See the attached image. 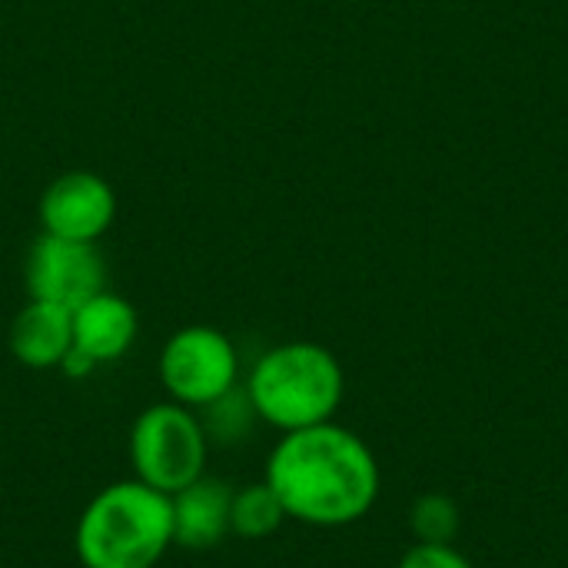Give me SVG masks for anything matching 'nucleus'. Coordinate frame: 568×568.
<instances>
[{"mask_svg": "<svg viewBox=\"0 0 568 568\" xmlns=\"http://www.w3.org/2000/svg\"><path fill=\"white\" fill-rule=\"evenodd\" d=\"M240 356L236 346L213 326H186L170 336L160 356V379L173 403L206 409L236 389Z\"/></svg>", "mask_w": 568, "mask_h": 568, "instance_id": "obj_5", "label": "nucleus"}, {"mask_svg": "<svg viewBox=\"0 0 568 568\" xmlns=\"http://www.w3.org/2000/svg\"><path fill=\"white\" fill-rule=\"evenodd\" d=\"M136 339V310L116 293H97L73 310V349L97 366L120 359Z\"/></svg>", "mask_w": 568, "mask_h": 568, "instance_id": "obj_9", "label": "nucleus"}, {"mask_svg": "<svg viewBox=\"0 0 568 568\" xmlns=\"http://www.w3.org/2000/svg\"><path fill=\"white\" fill-rule=\"evenodd\" d=\"M246 396L256 419L280 433H296L333 423L346 396V376L326 346L283 343L256 359Z\"/></svg>", "mask_w": 568, "mask_h": 568, "instance_id": "obj_3", "label": "nucleus"}, {"mask_svg": "<svg viewBox=\"0 0 568 568\" xmlns=\"http://www.w3.org/2000/svg\"><path fill=\"white\" fill-rule=\"evenodd\" d=\"M113 190L93 173H67L53 180L40 200V223L50 236L93 243L113 223Z\"/></svg>", "mask_w": 568, "mask_h": 568, "instance_id": "obj_7", "label": "nucleus"}, {"mask_svg": "<svg viewBox=\"0 0 568 568\" xmlns=\"http://www.w3.org/2000/svg\"><path fill=\"white\" fill-rule=\"evenodd\" d=\"M210 436L200 416L180 403H156L130 429V463L136 479L173 496L206 476Z\"/></svg>", "mask_w": 568, "mask_h": 568, "instance_id": "obj_4", "label": "nucleus"}, {"mask_svg": "<svg viewBox=\"0 0 568 568\" xmlns=\"http://www.w3.org/2000/svg\"><path fill=\"white\" fill-rule=\"evenodd\" d=\"M396 568H476L456 546H426L416 542L413 549L403 552Z\"/></svg>", "mask_w": 568, "mask_h": 568, "instance_id": "obj_13", "label": "nucleus"}, {"mask_svg": "<svg viewBox=\"0 0 568 568\" xmlns=\"http://www.w3.org/2000/svg\"><path fill=\"white\" fill-rule=\"evenodd\" d=\"M73 346V310L30 300L10 326V353L30 369H53Z\"/></svg>", "mask_w": 568, "mask_h": 568, "instance_id": "obj_10", "label": "nucleus"}, {"mask_svg": "<svg viewBox=\"0 0 568 568\" xmlns=\"http://www.w3.org/2000/svg\"><path fill=\"white\" fill-rule=\"evenodd\" d=\"M409 529H413L416 542L453 546L463 529V513H459L456 499H449L446 493H426L409 509Z\"/></svg>", "mask_w": 568, "mask_h": 568, "instance_id": "obj_12", "label": "nucleus"}, {"mask_svg": "<svg viewBox=\"0 0 568 568\" xmlns=\"http://www.w3.org/2000/svg\"><path fill=\"white\" fill-rule=\"evenodd\" d=\"M170 546V496L140 479L97 493L77 523V556L87 568H153Z\"/></svg>", "mask_w": 568, "mask_h": 568, "instance_id": "obj_2", "label": "nucleus"}, {"mask_svg": "<svg viewBox=\"0 0 568 568\" xmlns=\"http://www.w3.org/2000/svg\"><path fill=\"white\" fill-rule=\"evenodd\" d=\"M286 523V509L280 496L270 489V483H250L243 489H233L230 506V532L240 539H266Z\"/></svg>", "mask_w": 568, "mask_h": 568, "instance_id": "obj_11", "label": "nucleus"}, {"mask_svg": "<svg viewBox=\"0 0 568 568\" xmlns=\"http://www.w3.org/2000/svg\"><path fill=\"white\" fill-rule=\"evenodd\" d=\"M230 506L233 489L220 479L200 476L186 489L170 496L173 509V542L186 549H213L230 536Z\"/></svg>", "mask_w": 568, "mask_h": 568, "instance_id": "obj_8", "label": "nucleus"}, {"mask_svg": "<svg viewBox=\"0 0 568 568\" xmlns=\"http://www.w3.org/2000/svg\"><path fill=\"white\" fill-rule=\"evenodd\" d=\"M266 483L286 519L316 529H343L369 516L379 499V463L346 426L323 423L283 433L266 463Z\"/></svg>", "mask_w": 568, "mask_h": 568, "instance_id": "obj_1", "label": "nucleus"}, {"mask_svg": "<svg viewBox=\"0 0 568 568\" xmlns=\"http://www.w3.org/2000/svg\"><path fill=\"white\" fill-rule=\"evenodd\" d=\"M30 300L77 310L90 296L106 290V266L93 243L60 240L43 233L27 256Z\"/></svg>", "mask_w": 568, "mask_h": 568, "instance_id": "obj_6", "label": "nucleus"}]
</instances>
